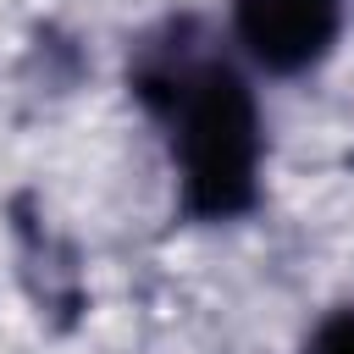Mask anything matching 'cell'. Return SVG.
<instances>
[{
  "label": "cell",
  "instance_id": "1",
  "mask_svg": "<svg viewBox=\"0 0 354 354\" xmlns=\"http://www.w3.org/2000/svg\"><path fill=\"white\" fill-rule=\"evenodd\" d=\"M183 39L188 28L138 55L133 94L166 127L183 210L199 221H232L260 194V111L249 83L221 55Z\"/></svg>",
  "mask_w": 354,
  "mask_h": 354
},
{
  "label": "cell",
  "instance_id": "2",
  "mask_svg": "<svg viewBox=\"0 0 354 354\" xmlns=\"http://www.w3.org/2000/svg\"><path fill=\"white\" fill-rule=\"evenodd\" d=\"M337 17H343V0H238L232 6V28L249 61L282 77L315 66L332 50Z\"/></svg>",
  "mask_w": 354,
  "mask_h": 354
},
{
  "label": "cell",
  "instance_id": "3",
  "mask_svg": "<svg viewBox=\"0 0 354 354\" xmlns=\"http://www.w3.org/2000/svg\"><path fill=\"white\" fill-rule=\"evenodd\" d=\"M304 354H354V304L332 310V315L315 326V337H310Z\"/></svg>",
  "mask_w": 354,
  "mask_h": 354
}]
</instances>
